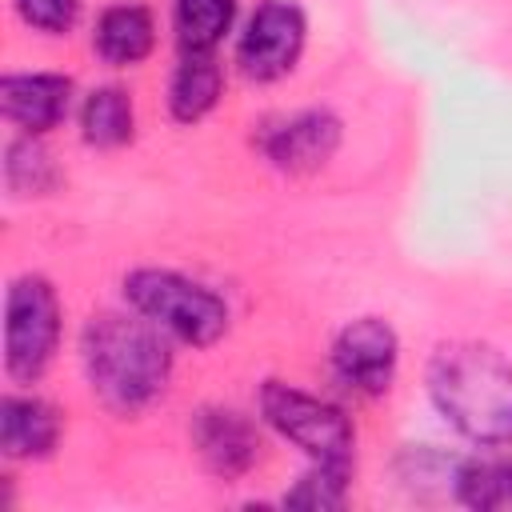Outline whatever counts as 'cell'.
I'll return each mask as SVG.
<instances>
[{
	"mask_svg": "<svg viewBox=\"0 0 512 512\" xmlns=\"http://www.w3.org/2000/svg\"><path fill=\"white\" fill-rule=\"evenodd\" d=\"M80 368L108 412L136 416L164 396L172 380V344L132 308L96 312L80 332Z\"/></svg>",
	"mask_w": 512,
	"mask_h": 512,
	"instance_id": "cell-1",
	"label": "cell"
},
{
	"mask_svg": "<svg viewBox=\"0 0 512 512\" xmlns=\"http://www.w3.org/2000/svg\"><path fill=\"white\" fill-rule=\"evenodd\" d=\"M428 400L476 448L512 444V360L480 340L440 344L424 372Z\"/></svg>",
	"mask_w": 512,
	"mask_h": 512,
	"instance_id": "cell-2",
	"label": "cell"
},
{
	"mask_svg": "<svg viewBox=\"0 0 512 512\" xmlns=\"http://www.w3.org/2000/svg\"><path fill=\"white\" fill-rule=\"evenodd\" d=\"M120 292L132 312L152 320L168 340L184 348H212L232 328L228 300L204 280H192L176 268H156V264L132 268Z\"/></svg>",
	"mask_w": 512,
	"mask_h": 512,
	"instance_id": "cell-3",
	"label": "cell"
},
{
	"mask_svg": "<svg viewBox=\"0 0 512 512\" xmlns=\"http://www.w3.org/2000/svg\"><path fill=\"white\" fill-rule=\"evenodd\" d=\"M260 420L288 440L296 452L308 456V464H324V468H348L356 464V428L352 416L324 400L312 396L288 380H264L260 396H256Z\"/></svg>",
	"mask_w": 512,
	"mask_h": 512,
	"instance_id": "cell-4",
	"label": "cell"
},
{
	"mask_svg": "<svg viewBox=\"0 0 512 512\" xmlns=\"http://www.w3.org/2000/svg\"><path fill=\"white\" fill-rule=\"evenodd\" d=\"M64 308L48 276L24 272L8 284L4 300V372L16 384H36L56 360Z\"/></svg>",
	"mask_w": 512,
	"mask_h": 512,
	"instance_id": "cell-5",
	"label": "cell"
},
{
	"mask_svg": "<svg viewBox=\"0 0 512 512\" xmlns=\"http://www.w3.org/2000/svg\"><path fill=\"white\" fill-rule=\"evenodd\" d=\"M308 44V16L296 0H260L236 36V68L252 84H276L296 72Z\"/></svg>",
	"mask_w": 512,
	"mask_h": 512,
	"instance_id": "cell-6",
	"label": "cell"
},
{
	"mask_svg": "<svg viewBox=\"0 0 512 512\" xmlns=\"http://www.w3.org/2000/svg\"><path fill=\"white\" fill-rule=\"evenodd\" d=\"M328 368L332 380L364 400H376L392 388L396 368H400V336L388 320L380 316H356L348 320L328 348Z\"/></svg>",
	"mask_w": 512,
	"mask_h": 512,
	"instance_id": "cell-7",
	"label": "cell"
},
{
	"mask_svg": "<svg viewBox=\"0 0 512 512\" xmlns=\"http://www.w3.org/2000/svg\"><path fill=\"white\" fill-rule=\"evenodd\" d=\"M340 140H344V120L332 108H296L256 128L260 156L288 176L320 172L340 152Z\"/></svg>",
	"mask_w": 512,
	"mask_h": 512,
	"instance_id": "cell-8",
	"label": "cell"
},
{
	"mask_svg": "<svg viewBox=\"0 0 512 512\" xmlns=\"http://www.w3.org/2000/svg\"><path fill=\"white\" fill-rule=\"evenodd\" d=\"M192 448L216 480H240L260 464V428L228 404H204L188 420Z\"/></svg>",
	"mask_w": 512,
	"mask_h": 512,
	"instance_id": "cell-9",
	"label": "cell"
},
{
	"mask_svg": "<svg viewBox=\"0 0 512 512\" xmlns=\"http://www.w3.org/2000/svg\"><path fill=\"white\" fill-rule=\"evenodd\" d=\"M76 84L64 72H4L0 76V112L24 136H48L72 112Z\"/></svg>",
	"mask_w": 512,
	"mask_h": 512,
	"instance_id": "cell-10",
	"label": "cell"
},
{
	"mask_svg": "<svg viewBox=\"0 0 512 512\" xmlns=\"http://www.w3.org/2000/svg\"><path fill=\"white\" fill-rule=\"evenodd\" d=\"M64 436V412L32 392H4L0 400V452L4 460H48Z\"/></svg>",
	"mask_w": 512,
	"mask_h": 512,
	"instance_id": "cell-11",
	"label": "cell"
},
{
	"mask_svg": "<svg viewBox=\"0 0 512 512\" xmlns=\"http://www.w3.org/2000/svg\"><path fill=\"white\" fill-rule=\"evenodd\" d=\"M156 48V16L148 4H108L92 24V52L112 68H132Z\"/></svg>",
	"mask_w": 512,
	"mask_h": 512,
	"instance_id": "cell-12",
	"label": "cell"
},
{
	"mask_svg": "<svg viewBox=\"0 0 512 512\" xmlns=\"http://www.w3.org/2000/svg\"><path fill=\"white\" fill-rule=\"evenodd\" d=\"M224 96V64L216 52H180L168 76V116L176 124H200Z\"/></svg>",
	"mask_w": 512,
	"mask_h": 512,
	"instance_id": "cell-13",
	"label": "cell"
},
{
	"mask_svg": "<svg viewBox=\"0 0 512 512\" xmlns=\"http://www.w3.org/2000/svg\"><path fill=\"white\" fill-rule=\"evenodd\" d=\"M136 136L132 92L120 84H96L80 100V140L88 148H124Z\"/></svg>",
	"mask_w": 512,
	"mask_h": 512,
	"instance_id": "cell-14",
	"label": "cell"
},
{
	"mask_svg": "<svg viewBox=\"0 0 512 512\" xmlns=\"http://www.w3.org/2000/svg\"><path fill=\"white\" fill-rule=\"evenodd\" d=\"M240 0H172V32L180 52H216L236 28Z\"/></svg>",
	"mask_w": 512,
	"mask_h": 512,
	"instance_id": "cell-15",
	"label": "cell"
},
{
	"mask_svg": "<svg viewBox=\"0 0 512 512\" xmlns=\"http://www.w3.org/2000/svg\"><path fill=\"white\" fill-rule=\"evenodd\" d=\"M452 500L476 512H512V456L460 460Z\"/></svg>",
	"mask_w": 512,
	"mask_h": 512,
	"instance_id": "cell-16",
	"label": "cell"
},
{
	"mask_svg": "<svg viewBox=\"0 0 512 512\" xmlns=\"http://www.w3.org/2000/svg\"><path fill=\"white\" fill-rule=\"evenodd\" d=\"M60 184L56 156L40 144V136H12L4 144V188L12 196H48Z\"/></svg>",
	"mask_w": 512,
	"mask_h": 512,
	"instance_id": "cell-17",
	"label": "cell"
},
{
	"mask_svg": "<svg viewBox=\"0 0 512 512\" xmlns=\"http://www.w3.org/2000/svg\"><path fill=\"white\" fill-rule=\"evenodd\" d=\"M348 468H324V464H308V472L284 492L288 508H344L348 500Z\"/></svg>",
	"mask_w": 512,
	"mask_h": 512,
	"instance_id": "cell-18",
	"label": "cell"
},
{
	"mask_svg": "<svg viewBox=\"0 0 512 512\" xmlns=\"http://www.w3.org/2000/svg\"><path fill=\"white\" fill-rule=\"evenodd\" d=\"M12 8L28 28L44 36H64L80 16V0H12Z\"/></svg>",
	"mask_w": 512,
	"mask_h": 512,
	"instance_id": "cell-19",
	"label": "cell"
}]
</instances>
